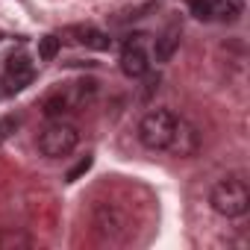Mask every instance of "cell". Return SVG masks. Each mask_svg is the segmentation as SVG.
Segmentation results:
<instances>
[{
  "instance_id": "1",
  "label": "cell",
  "mask_w": 250,
  "mask_h": 250,
  "mask_svg": "<svg viewBox=\"0 0 250 250\" xmlns=\"http://www.w3.org/2000/svg\"><path fill=\"white\" fill-rule=\"evenodd\" d=\"M209 203L218 215L224 218H238L250 209V186L244 177H224L221 183L212 186V194H209Z\"/></svg>"
},
{
  "instance_id": "2",
  "label": "cell",
  "mask_w": 250,
  "mask_h": 250,
  "mask_svg": "<svg viewBox=\"0 0 250 250\" xmlns=\"http://www.w3.org/2000/svg\"><path fill=\"white\" fill-rule=\"evenodd\" d=\"M174 124H177V115L168 109L147 112L139 124V142L150 150H168V142L174 136Z\"/></svg>"
},
{
  "instance_id": "3",
  "label": "cell",
  "mask_w": 250,
  "mask_h": 250,
  "mask_svg": "<svg viewBox=\"0 0 250 250\" xmlns=\"http://www.w3.org/2000/svg\"><path fill=\"white\" fill-rule=\"evenodd\" d=\"M77 145H80V130L74 127V124H65V121H53L50 127L39 136V150L47 159H62Z\"/></svg>"
},
{
  "instance_id": "4",
  "label": "cell",
  "mask_w": 250,
  "mask_h": 250,
  "mask_svg": "<svg viewBox=\"0 0 250 250\" xmlns=\"http://www.w3.org/2000/svg\"><path fill=\"white\" fill-rule=\"evenodd\" d=\"M91 227L100 238L118 241L124 232H127V215H124L115 203H94L91 209Z\"/></svg>"
},
{
  "instance_id": "5",
  "label": "cell",
  "mask_w": 250,
  "mask_h": 250,
  "mask_svg": "<svg viewBox=\"0 0 250 250\" xmlns=\"http://www.w3.org/2000/svg\"><path fill=\"white\" fill-rule=\"evenodd\" d=\"M200 145H203V136H200V130L194 127L191 121H186V118H177V124H174V136H171V142H168V150H171L174 156H183V159H188V156H194V153L200 150Z\"/></svg>"
},
{
  "instance_id": "6",
  "label": "cell",
  "mask_w": 250,
  "mask_h": 250,
  "mask_svg": "<svg viewBox=\"0 0 250 250\" xmlns=\"http://www.w3.org/2000/svg\"><path fill=\"white\" fill-rule=\"evenodd\" d=\"M33 77H36V68H33V62L24 53L9 56V62H6V85H9V91L27 88L33 83Z\"/></svg>"
},
{
  "instance_id": "7",
  "label": "cell",
  "mask_w": 250,
  "mask_h": 250,
  "mask_svg": "<svg viewBox=\"0 0 250 250\" xmlns=\"http://www.w3.org/2000/svg\"><path fill=\"white\" fill-rule=\"evenodd\" d=\"M121 71L127 77H145L147 74V53L139 42H130L121 53Z\"/></svg>"
},
{
  "instance_id": "8",
  "label": "cell",
  "mask_w": 250,
  "mask_h": 250,
  "mask_svg": "<svg viewBox=\"0 0 250 250\" xmlns=\"http://www.w3.org/2000/svg\"><path fill=\"white\" fill-rule=\"evenodd\" d=\"M177 47H180V27H177V24H171V27L156 39V47H153L156 62H168V59L177 53Z\"/></svg>"
},
{
  "instance_id": "9",
  "label": "cell",
  "mask_w": 250,
  "mask_h": 250,
  "mask_svg": "<svg viewBox=\"0 0 250 250\" xmlns=\"http://www.w3.org/2000/svg\"><path fill=\"white\" fill-rule=\"evenodd\" d=\"M71 33L77 36L80 44H85V47H91V50H109V44H112V39H109L106 33L94 30V27H71Z\"/></svg>"
},
{
  "instance_id": "10",
  "label": "cell",
  "mask_w": 250,
  "mask_h": 250,
  "mask_svg": "<svg viewBox=\"0 0 250 250\" xmlns=\"http://www.w3.org/2000/svg\"><path fill=\"white\" fill-rule=\"evenodd\" d=\"M71 103H74V97H71L68 91H53V94H47V97L42 100V112H44L47 118H62V115L71 109Z\"/></svg>"
},
{
  "instance_id": "11",
  "label": "cell",
  "mask_w": 250,
  "mask_h": 250,
  "mask_svg": "<svg viewBox=\"0 0 250 250\" xmlns=\"http://www.w3.org/2000/svg\"><path fill=\"white\" fill-rule=\"evenodd\" d=\"M56 53H59V39H56V36H44V39H39V56H42L44 62L56 59Z\"/></svg>"
},
{
  "instance_id": "12",
  "label": "cell",
  "mask_w": 250,
  "mask_h": 250,
  "mask_svg": "<svg viewBox=\"0 0 250 250\" xmlns=\"http://www.w3.org/2000/svg\"><path fill=\"white\" fill-rule=\"evenodd\" d=\"M191 15L200 18V21H209L215 15V6H212V0H191Z\"/></svg>"
},
{
  "instance_id": "13",
  "label": "cell",
  "mask_w": 250,
  "mask_h": 250,
  "mask_svg": "<svg viewBox=\"0 0 250 250\" xmlns=\"http://www.w3.org/2000/svg\"><path fill=\"white\" fill-rule=\"evenodd\" d=\"M91 165H94V156H83V159H80V162H77V165H74V168H71V171L65 174V180H68V183L80 180V177H83V174H85V171H88Z\"/></svg>"
},
{
  "instance_id": "14",
  "label": "cell",
  "mask_w": 250,
  "mask_h": 250,
  "mask_svg": "<svg viewBox=\"0 0 250 250\" xmlns=\"http://www.w3.org/2000/svg\"><path fill=\"white\" fill-rule=\"evenodd\" d=\"M15 130H18V118H3L0 121V142H6Z\"/></svg>"
},
{
  "instance_id": "15",
  "label": "cell",
  "mask_w": 250,
  "mask_h": 250,
  "mask_svg": "<svg viewBox=\"0 0 250 250\" xmlns=\"http://www.w3.org/2000/svg\"><path fill=\"white\" fill-rule=\"evenodd\" d=\"M241 15V3L238 0H232V3H224V9H221V18L224 21H235Z\"/></svg>"
},
{
  "instance_id": "16",
  "label": "cell",
  "mask_w": 250,
  "mask_h": 250,
  "mask_svg": "<svg viewBox=\"0 0 250 250\" xmlns=\"http://www.w3.org/2000/svg\"><path fill=\"white\" fill-rule=\"evenodd\" d=\"M156 88H159V74H150V77H147V83H145V97H147V94H153Z\"/></svg>"
},
{
  "instance_id": "17",
  "label": "cell",
  "mask_w": 250,
  "mask_h": 250,
  "mask_svg": "<svg viewBox=\"0 0 250 250\" xmlns=\"http://www.w3.org/2000/svg\"><path fill=\"white\" fill-rule=\"evenodd\" d=\"M9 244H27L24 235H3L0 238V247H9Z\"/></svg>"
}]
</instances>
